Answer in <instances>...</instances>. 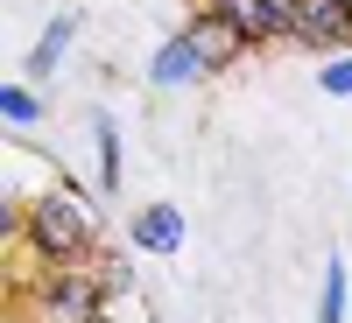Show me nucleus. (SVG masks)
Wrapping results in <instances>:
<instances>
[{"label": "nucleus", "mask_w": 352, "mask_h": 323, "mask_svg": "<svg viewBox=\"0 0 352 323\" xmlns=\"http://www.w3.org/2000/svg\"><path fill=\"white\" fill-rule=\"evenodd\" d=\"M99 274H106V288H127V281H134V267H127V260H106Z\"/></svg>", "instance_id": "obj_13"}, {"label": "nucleus", "mask_w": 352, "mask_h": 323, "mask_svg": "<svg viewBox=\"0 0 352 323\" xmlns=\"http://www.w3.org/2000/svg\"><path fill=\"white\" fill-rule=\"evenodd\" d=\"M345 8H352V0H345Z\"/></svg>", "instance_id": "obj_14"}, {"label": "nucleus", "mask_w": 352, "mask_h": 323, "mask_svg": "<svg viewBox=\"0 0 352 323\" xmlns=\"http://www.w3.org/2000/svg\"><path fill=\"white\" fill-rule=\"evenodd\" d=\"M212 8L240 28L247 43H275V36H296V0H212Z\"/></svg>", "instance_id": "obj_3"}, {"label": "nucleus", "mask_w": 352, "mask_h": 323, "mask_svg": "<svg viewBox=\"0 0 352 323\" xmlns=\"http://www.w3.org/2000/svg\"><path fill=\"white\" fill-rule=\"evenodd\" d=\"M317 84H324L331 99H352V56H331V64L317 71Z\"/></svg>", "instance_id": "obj_12"}, {"label": "nucleus", "mask_w": 352, "mask_h": 323, "mask_svg": "<svg viewBox=\"0 0 352 323\" xmlns=\"http://www.w3.org/2000/svg\"><path fill=\"white\" fill-rule=\"evenodd\" d=\"M71 36H78V21H71V14H56V21L43 28V43L28 49V71H36V77H50L56 64H64V43H71Z\"/></svg>", "instance_id": "obj_8"}, {"label": "nucleus", "mask_w": 352, "mask_h": 323, "mask_svg": "<svg viewBox=\"0 0 352 323\" xmlns=\"http://www.w3.org/2000/svg\"><path fill=\"white\" fill-rule=\"evenodd\" d=\"M134 246L176 253V246H184V211H176V204H148V211L134 218Z\"/></svg>", "instance_id": "obj_6"}, {"label": "nucleus", "mask_w": 352, "mask_h": 323, "mask_svg": "<svg viewBox=\"0 0 352 323\" xmlns=\"http://www.w3.org/2000/svg\"><path fill=\"white\" fill-rule=\"evenodd\" d=\"M317 323H345V267H324V296H317Z\"/></svg>", "instance_id": "obj_10"}, {"label": "nucleus", "mask_w": 352, "mask_h": 323, "mask_svg": "<svg viewBox=\"0 0 352 323\" xmlns=\"http://www.w3.org/2000/svg\"><path fill=\"white\" fill-rule=\"evenodd\" d=\"M0 112H8L14 127H28V120L43 112V106H36V92H28V84H0Z\"/></svg>", "instance_id": "obj_11"}, {"label": "nucleus", "mask_w": 352, "mask_h": 323, "mask_svg": "<svg viewBox=\"0 0 352 323\" xmlns=\"http://www.w3.org/2000/svg\"><path fill=\"white\" fill-rule=\"evenodd\" d=\"M106 296H113L106 274H50L43 281V323H99Z\"/></svg>", "instance_id": "obj_2"}, {"label": "nucleus", "mask_w": 352, "mask_h": 323, "mask_svg": "<svg viewBox=\"0 0 352 323\" xmlns=\"http://www.w3.org/2000/svg\"><path fill=\"white\" fill-rule=\"evenodd\" d=\"M184 36L197 43L204 71H226V64H232V56H240V49H254V43H247V36H240V28H232V21H226L219 8H212V14H197V21L184 28Z\"/></svg>", "instance_id": "obj_5"}, {"label": "nucleus", "mask_w": 352, "mask_h": 323, "mask_svg": "<svg viewBox=\"0 0 352 323\" xmlns=\"http://www.w3.org/2000/svg\"><path fill=\"white\" fill-rule=\"evenodd\" d=\"M296 36L317 49H345L352 43V8L345 0H296Z\"/></svg>", "instance_id": "obj_4"}, {"label": "nucleus", "mask_w": 352, "mask_h": 323, "mask_svg": "<svg viewBox=\"0 0 352 323\" xmlns=\"http://www.w3.org/2000/svg\"><path fill=\"white\" fill-rule=\"evenodd\" d=\"M148 77H155V84H190V77H204V56H197V43H190V36H169V43L155 49Z\"/></svg>", "instance_id": "obj_7"}, {"label": "nucleus", "mask_w": 352, "mask_h": 323, "mask_svg": "<svg viewBox=\"0 0 352 323\" xmlns=\"http://www.w3.org/2000/svg\"><path fill=\"white\" fill-rule=\"evenodd\" d=\"M99 183H106V197L120 190V127L113 120H99Z\"/></svg>", "instance_id": "obj_9"}, {"label": "nucleus", "mask_w": 352, "mask_h": 323, "mask_svg": "<svg viewBox=\"0 0 352 323\" xmlns=\"http://www.w3.org/2000/svg\"><path fill=\"white\" fill-rule=\"evenodd\" d=\"M99 323H106V316H99Z\"/></svg>", "instance_id": "obj_15"}, {"label": "nucleus", "mask_w": 352, "mask_h": 323, "mask_svg": "<svg viewBox=\"0 0 352 323\" xmlns=\"http://www.w3.org/2000/svg\"><path fill=\"white\" fill-rule=\"evenodd\" d=\"M21 232H28V246H36L50 267H71V260L92 246V218H85L78 197H43L36 211L21 218Z\"/></svg>", "instance_id": "obj_1"}]
</instances>
